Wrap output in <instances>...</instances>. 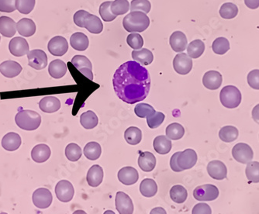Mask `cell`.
Listing matches in <instances>:
<instances>
[{
    "mask_svg": "<svg viewBox=\"0 0 259 214\" xmlns=\"http://www.w3.org/2000/svg\"><path fill=\"white\" fill-rule=\"evenodd\" d=\"M169 43L174 52L180 53L186 50L188 40L184 33L182 31H175L170 37Z\"/></svg>",
    "mask_w": 259,
    "mask_h": 214,
    "instance_id": "22",
    "label": "cell"
},
{
    "mask_svg": "<svg viewBox=\"0 0 259 214\" xmlns=\"http://www.w3.org/2000/svg\"><path fill=\"white\" fill-rule=\"evenodd\" d=\"M246 176L250 183H259V162L251 161L248 163L245 169Z\"/></svg>",
    "mask_w": 259,
    "mask_h": 214,
    "instance_id": "42",
    "label": "cell"
},
{
    "mask_svg": "<svg viewBox=\"0 0 259 214\" xmlns=\"http://www.w3.org/2000/svg\"><path fill=\"white\" fill-rule=\"evenodd\" d=\"M155 109L153 108V106L151 105L147 104V103H139L136 105L135 108V113L138 117L147 118L151 116L155 113Z\"/></svg>",
    "mask_w": 259,
    "mask_h": 214,
    "instance_id": "46",
    "label": "cell"
},
{
    "mask_svg": "<svg viewBox=\"0 0 259 214\" xmlns=\"http://www.w3.org/2000/svg\"><path fill=\"white\" fill-rule=\"evenodd\" d=\"M15 121L20 129L31 132L40 126L41 116L33 110H22L16 115Z\"/></svg>",
    "mask_w": 259,
    "mask_h": 214,
    "instance_id": "4",
    "label": "cell"
},
{
    "mask_svg": "<svg viewBox=\"0 0 259 214\" xmlns=\"http://www.w3.org/2000/svg\"><path fill=\"white\" fill-rule=\"evenodd\" d=\"M138 165L140 168L145 173H149L155 169L156 166V158L155 155L149 151L140 153L138 158Z\"/></svg>",
    "mask_w": 259,
    "mask_h": 214,
    "instance_id": "20",
    "label": "cell"
},
{
    "mask_svg": "<svg viewBox=\"0 0 259 214\" xmlns=\"http://www.w3.org/2000/svg\"><path fill=\"white\" fill-rule=\"evenodd\" d=\"M150 214H167L166 211L162 207H155L151 209Z\"/></svg>",
    "mask_w": 259,
    "mask_h": 214,
    "instance_id": "58",
    "label": "cell"
},
{
    "mask_svg": "<svg viewBox=\"0 0 259 214\" xmlns=\"http://www.w3.org/2000/svg\"><path fill=\"white\" fill-rule=\"evenodd\" d=\"M10 53L16 57H22L29 53V45L27 40L21 37H14L9 45Z\"/></svg>",
    "mask_w": 259,
    "mask_h": 214,
    "instance_id": "17",
    "label": "cell"
},
{
    "mask_svg": "<svg viewBox=\"0 0 259 214\" xmlns=\"http://www.w3.org/2000/svg\"><path fill=\"white\" fill-rule=\"evenodd\" d=\"M81 148L75 143H71L65 148V156L71 161H77L81 158Z\"/></svg>",
    "mask_w": 259,
    "mask_h": 214,
    "instance_id": "45",
    "label": "cell"
},
{
    "mask_svg": "<svg viewBox=\"0 0 259 214\" xmlns=\"http://www.w3.org/2000/svg\"><path fill=\"white\" fill-rule=\"evenodd\" d=\"M36 0H17L16 7L22 14H29L33 10Z\"/></svg>",
    "mask_w": 259,
    "mask_h": 214,
    "instance_id": "49",
    "label": "cell"
},
{
    "mask_svg": "<svg viewBox=\"0 0 259 214\" xmlns=\"http://www.w3.org/2000/svg\"><path fill=\"white\" fill-rule=\"evenodd\" d=\"M49 73L52 78H62L67 73L66 64L60 59L52 61L49 65Z\"/></svg>",
    "mask_w": 259,
    "mask_h": 214,
    "instance_id": "31",
    "label": "cell"
},
{
    "mask_svg": "<svg viewBox=\"0 0 259 214\" xmlns=\"http://www.w3.org/2000/svg\"><path fill=\"white\" fill-rule=\"evenodd\" d=\"M37 30L34 22L29 18H23L17 23V30L23 37H31Z\"/></svg>",
    "mask_w": 259,
    "mask_h": 214,
    "instance_id": "26",
    "label": "cell"
},
{
    "mask_svg": "<svg viewBox=\"0 0 259 214\" xmlns=\"http://www.w3.org/2000/svg\"><path fill=\"white\" fill-rule=\"evenodd\" d=\"M70 44L75 50L84 52L88 49L90 40L85 33L77 32L72 35L70 38Z\"/></svg>",
    "mask_w": 259,
    "mask_h": 214,
    "instance_id": "29",
    "label": "cell"
},
{
    "mask_svg": "<svg viewBox=\"0 0 259 214\" xmlns=\"http://www.w3.org/2000/svg\"><path fill=\"white\" fill-rule=\"evenodd\" d=\"M28 65L36 70H42L48 65V56L43 50L35 49L27 54Z\"/></svg>",
    "mask_w": 259,
    "mask_h": 214,
    "instance_id": "11",
    "label": "cell"
},
{
    "mask_svg": "<svg viewBox=\"0 0 259 214\" xmlns=\"http://www.w3.org/2000/svg\"><path fill=\"white\" fill-rule=\"evenodd\" d=\"M140 192L142 196L147 198L153 197L158 192L156 182L152 179H145L140 184Z\"/></svg>",
    "mask_w": 259,
    "mask_h": 214,
    "instance_id": "33",
    "label": "cell"
},
{
    "mask_svg": "<svg viewBox=\"0 0 259 214\" xmlns=\"http://www.w3.org/2000/svg\"><path fill=\"white\" fill-rule=\"evenodd\" d=\"M244 4L251 10H255L259 7V0H244Z\"/></svg>",
    "mask_w": 259,
    "mask_h": 214,
    "instance_id": "56",
    "label": "cell"
},
{
    "mask_svg": "<svg viewBox=\"0 0 259 214\" xmlns=\"http://www.w3.org/2000/svg\"><path fill=\"white\" fill-rule=\"evenodd\" d=\"M247 80H248V85H249L251 88L254 89V90H259L258 69H254L250 71L249 73H248V77H247Z\"/></svg>",
    "mask_w": 259,
    "mask_h": 214,
    "instance_id": "52",
    "label": "cell"
},
{
    "mask_svg": "<svg viewBox=\"0 0 259 214\" xmlns=\"http://www.w3.org/2000/svg\"><path fill=\"white\" fill-rule=\"evenodd\" d=\"M219 196V189L214 185L205 184L198 186L193 191V197L198 201H213Z\"/></svg>",
    "mask_w": 259,
    "mask_h": 214,
    "instance_id": "6",
    "label": "cell"
},
{
    "mask_svg": "<svg viewBox=\"0 0 259 214\" xmlns=\"http://www.w3.org/2000/svg\"><path fill=\"white\" fill-rule=\"evenodd\" d=\"M165 132H166V136L170 140L177 141L184 136L185 129L180 123H173L167 126Z\"/></svg>",
    "mask_w": 259,
    "mask_h": 214,
    "instance_id": "41",
    "label": "cell"
},
{
    "mask_svg": "<svg viewBox=\"0 0 259 214\" xmlns=\"http://www.w3.org/2000/svg\"><path fill=\"white\" fill-rule=\"evenodd\" d=\"M164 118L165 116L164 113L156 111L154 114L147 117V123L151 129H155L161 126V123L164 121Z\"/></svg>",
    "mask_w": 259,
    "mask_h": 214,
    "instance_id": "51",
    "label": "cell"
},
{
    "mask_svg": "<svg viewBox=\"0 0 259 214\" xmlns=\"http://www.w3.org/2000/svg\"><path fill=\"white\" fill-rule=\"evenodd\" d=\"M74 23L81 28H85L89 32L94 34H99L103 30V24L101 20L97 16L90 14L85 10H78L74 14Z\"/></svg>",
    "mask_w": 259,
    "mask_h": 214,
    "instance_id": "2",
    "label": "cell"
},
{
    "mask_svg": "<svg viewBox=\"0 0 259 214\" xmlns=\"http://www.w3.org/2000/svg\"><path fill=\"white\" fill-rule=\"evenodd\" d=\"M0 40H1V37H0Z\"/></svg>",
    "mask_w": 259,
    "mask_h": 214,
    "instance_id": "62",
    "label": "cell"
},
{
    "mask_svg": "<svg viewBox=\"0 0 259 214\" xmlns=\"http://www.w3.org/2000/svg\"><path fill=\"white\" fill-rule=\"evenodd\" d=\"M39 107L47 113H53L61 108V102L57 97L49 96L45 97L39 103Z\"/></svg>",
    "mask_w": 259,
    "mask_h": 214,
    "instance_id": "24",
    "label": "cell"
},
{
    "mask_svg": "<svg viewBox=\"0 0 259 214\" xmlns=\"http://www.w3.org/2000/svg\"><path fill=\"white\" fill-rule=\"evenodd\" d=\"M239 132L237 127L234 126H225L221 128L219 137L224 142L231 143L238 138Z\"/></svg>",
    "mask_w": 259,
    "mask_h": 214,
    "instance_id": "38",
    "label": "cell"
},
{
    "mask_svg": "<svg viewBox=\"0 0 259 214\" xmlns=\"http://www.w3.org/2000/svg\"><path fill=\"white\" fill-rule=\"evenodd\" d=\"M85 158L91 161H96L101 155L102 148L100 144L95 141H92L87 144L83 150Z\"/></svg>",
    "mask_w": 259,
    "mask_h": 214,
    "instance_id": "34",
    "label": "cell"
},
{
    "mask_svg": "<svg viewBox=\"0 0 259 214\" xmlns=\"http://www.w3.org/2000/svg\"><path fill=\"white\" fill-rule=\"evenodd\" d=\"M116 209L120 214H133L134 203L129 196L123 192H118L116 193Z\"/></svg>",
    "mask_w": 259,
    "mask_h": 214,
    "instance_id": "14",
    "label": "cell"
},
{
    "mask_svg": "<svg viewBox=\"0 0 259 214\" xmlns=\"http://www.w3.org/2000/svg\"><path fill=\"white\" fill-rule=\"evenodd\" d=\"M192 214H212V209L206 203H199L193 207Z\"/></svg>",
    "mask_w": 259,
    "mask_h": 214,
    "instance_id": "54",
    "label": "cell"
},
{
    "mask_svg": "<svg viewBox=\"0 0 259 214\" xmlns=\"http://www.w3.org/2000/svg\"><path fill=\"white\" fill-rule=\"evenodd\" d=\"M21 138L19 134L10 132L3 138L2 146L8 151H17L21 145Z\"/></svg>",
    "mask_w": 259,
    "mask_h": 214,
    "instance_id": "28",
    "label": "cell"
},
{
    "mask_svg": "<svg viewBox=\"0 0 259 214\" xmlns=\"http://www.w3.org/2000/svg\"><path fill=\"white\" fill-rule=\"evenodd\" d=\"M72 64L87 78L93 80V65L88 58L83 55H75L72 58Z\"/></svg>",
    "mask_w": 259,
    "mask_h": 214,
    "instance_id": "15",
    "label": "cell"
},
{
    "mask_svg": "<svg viewBox=\"0 0 259 214\" xmlns=\"http://www.w3.org/2000/svg\"><path fill=\"white\" fill-rule=\"evenodd\" d=\"M113 15L120 16L126 14L130 10V4L127 0H114L110 7Z\"/></svg>",
    "mask_w": 259,
    "mask_h": 214,
    "instance_id": "43",
    "label": "cell"
},
{
    "mask_svg": "<svg viewBox=\"0 0 259 214\" xmlns=\"http://www.w3.org/2000/svg\"><path fill=\"white\" fill-rule=\"evenodd\" d=\"M51 149L45 144L36 145L32 149L31 158L35 162L43 163L48 161L51 156Z\"/></svg>",
    "mask_w": 259,
    "mask_h": 214,
    "instance_id": "27",
    "label": "cell"
},
{
    "mask_svg": "<svg viewBox=\"0 0 259 214\" xmlns=\"http://www.w3.org/2000/svg\"><path fill=\"white\" fill-rule=\"evenodd\" d=\"M151 83L148 70L135 61L122 64L113 75L115 93L120 100L128 104L145 100L149 94Z\"/></svg>",
    "mask_w": 259,
    "mask_h": 214,
    "instance_id": "1",
    "label": "cell"
},
{
    "mask_svg": "<svg viewBox=\"0 0 259 214\" xmlns=\"http://www.w3.org/2000/svg\"><path fill=\"white\" fill-rule=\"evenodd\" d=\"M32 200L36 207L39 209H47L52 205L53 196L49 189L39 188L33 193Z\"/></svg>",
    "mask_w": 259,
    "mask_h": 214,
    "instance_id": "9",
    "label": "cell"
},
{
    "mask_svg": "<svg viewBox=\"0 0 259 214\" xmlns=\"http://www.w3.org/2000/svg\"><path fill=\"white\" fill-rule=\"evenodd\" d=\"M170 197L175 203L181 204L187 199V190L181 185H176L170 189Z\"/></svg>",
    "mask_w": 259,
    "mask_h": 214,
    "instance_id": "35",
    "label": "cell"
},
{
    "mask_svg": "<svg viewBox=\"0 0 259 214\" xmlns=\"http://www.w3.org/2000/svg\"><path fill=\"white\" fill-rule=\"evenodd\" d=\"M180 153V151L175 153L172 156H171V159H170V166H171V170L176 172V173L183 172V169L180 168V166L178 165V163H177V158H178Z\"/></svg>",
    "mask_w": 259,
    "mask_h": 214,
    "instance_id": "55",
    "label": "cell"
},
{
    "mask_svg": "<svg viewBox=\"0 0 259 214\" xmlns=\"http://www.w3.org/2000/svg\"><path fill=\"white\" fill-rule=\"evenodd\" d=\"M151 4L148 0H132L131 3V11L143 12L145 14L151 11Z\"/></svg>",
    "mask_w": 259,
    "mask_h": 214,
    "instance_id": "47",
    "label": "cell"
},
{
    "mask_svg": "<svg viewBox=\"0 0 259 214\" xmlns=\"http://www.w3.org/2000/svg\"><path fill=\"white\" fill-rule=\"evenodd\" d=\"M124 138L126 142L131 145H137L142 140V132L136 126H131L126 130Z\"/></svg>",
    "mask_w": 259,
    "mask_h": 214,
    "instance_id": "37",
    "label": "cell"
},
{
    "mask_svg": "<svg viewBox=\"0 0 259 214\" xmlns=\"http://www.w3.org/2000/svg\"><path fill=\"white\" fill-rule=\"evenodd\" d=\"M232 155L238 162L248 164L252 161L254 152L252 148L245 143H238L233 148Z\"/></svg>",
    "mask_w": 259,
    "mask_h": 214,
    "instance_id": "7",
    "label": "cell"
},
{
    "mask_svg": "<svg viewBox=\"0 0 259 214\" xmlns=\"http://www.w3.org/2000/svg\"><path fill=\"white\" fill-rule=\"evenodd\" d=\"M72 214H87V212L84 210H81V209H78V210H75V212Z\"/></svg>",
    "mask_w": 259,
    "mask_h": 214,
    "instance_id": "59",
    "label": "cell"
},
{
    "mask_svg": "<svg viewBox=\"0 0 259 214\" xmlns=\"http://www.w3.org/2000/svg\"><path fill=\"white\" fill-rule=\"evenodd\" d=\"M111 4L112 2L107 1V2L103 3L100 5L99 12H100V17L105 22H111L116 18V16L113 15L112 14L111 10H110Z\"/></svg>",
    "mask_w": 259,
    "mask_h": 214,
    "instance_id": "48",
    "label": "cell"
},
{
    "mask_svg": "<svg viewBox=\"0 0 259 214\" xmlns=\"http://www.w3.org/2000/svg\"><path fill=\"white\" fill-rule=\"evenodd\" d=\"M219 13L223 19L231 20L238 16V8L235 4H232V3H226L221 6Z\"/></svg>",
    "mask_w": 259,
    "mask_h": 214,
    "instance_id": "40",
    "label": "cell"
},
{
    "mask_svg": "<svg viewBox=\"0 0 259 214\" xmlns=\"http://www.w3.org/2000/svg\"><path fill=\"white\" fill-rule=\"evenodd\" d=\"M22 70L23 68L21 65L14 61H6L0 65V72L7 78H11L18 76Z\"/></svg>",
    "mask_w": 259,
    "mask_h": 214,
    "instance_id": "21",
    "label": "cell"
},
{
    "mask_svg": "<svg viewBox=\"0 0 259 214\" xmlns=\"http://www.w3.org/2000/svg\"><path fill=\"white\" fill-rule=\"evenodd\" d=\"M154 149L159 154H167L171 151V141L169 138L164 135L156 137L153 142Z\"/></svg>",
    "mask_w": 259,
    "mask_h": 214,
    "instance_id": "30",
    "label": "cell"
},
{
    "mask_svg": "<svg viewBox=\"0 0 259 214\" xmlns=\"http://www.w3.org/2000/svg\"><path fill=\"white\" fill-rule=\"evenodd\" d=\"M223 77L218 71H209L203 75V84L209 90H218L222 85Z\"/></svg>",
    "mask_w": 259,
    "mask_h": 214,
    "instance_id": "19",
    "label": "cell"
},
{
    "mask_svg": "<svg viewBox=\"0 0 259 214\" xmlns=\"http://www.w3.org/2000/svg\"><path fill=\"white\" fill-rule=\"evenodd\" d=\"M205 45L201 40H193L187 48V54L191 58H198L203 55Z\"/></svg>",
    "mask_w": 259,
    "mask_h": 214,
    "instance_id": "39",
    "label": "cell"
},
{
    "mask_svg": "<svg viewBox=\"0 0 259 214\" xmlns=\"http://www.w3.org/2000/svg\"><path fill=\"white\" fill-rule=\"evenodd\" d=\"M58 200L62 203H68L73 199L75 189L72 183L68 180H61L57 183L55 189Z\"/></svg>",
    "mask_w": 259,
    "mask_h": 214,
    "instance_id": "8",
    "label": "cell"
},
{
    "mask_svg": "<svg viewBox=\"0 0 259 214\" xmlns=\"http://www.w3.org/2000/svg\"><path fill=\"white\" fill-rule=\"evenodd\" d=\"M117 177H118L119 181L123 183V185L132 186V185L135 184L139 180V174H138L136 168L131 167V166H126V167L122 168L118 172Z\"/></svg>",
    "mask_w": 259,
    "mask_h": 214,
    "instance_id": "18",
    "label": "cell"
},
{
    "mask_svg": "<svg viewBox=\"0 0 259 214\" xmlns=\"http://www.w3.org/2000/svg\"><path fill=\"white\" fill-rule=\"evenodd\" d=\"M99 119L97 114L92 110L85 112L80 116V123L85 129H93L98 125Z\"/></svg>",
    "mask_w": 259,
    "mask_h": 214,
    "instance_id": "36",
    "label": "cell"
},
{
    "mask_svg": "<svg viewBox=\"0 0 259 214\" xmlns=\"http://www.w3.org/2000/svg\"><path fill=\"white\" fill-rule=\"evenodd\" d=\"M197 154L194 150L186 149L185 151H180L177 158V163L180 168L184 171L194 167L197 162Z\"/></svg>",
    "mask_w": 259,
    "mask_h": 214,
    "instance_id": "12",
    "label": "cell"
},
{
    "mask_svg": "<svg viewBox=\"0 0 259 214\" xmlns=\"http://www.w3.org/2000/svg\"><path fill=\"white\" fill-rule=\"evenodd\" d=\"M103 168L99 164H94L92 166L91 168L87 173V180L89 186L92 187H97L101 184L103 180Z\"/></svg>",
    "mask_w": 259,
    "mask_h": 214,
    "instance_id": "23",
    "label": "cell"
},
{
    "mask_svg": "<svg viewBox=\"0 0 259 214\" xmlns=\"http://www.w3.org/2000/svg\"><path fill=\"white\" fill-rule=\"evenodd\" d=\"M126 43L132 49L138 50L142 49L144 45L143 37L138 33H132L128 35Z\"/></svg>",
    "mask_w": 259,
    "mask_h": 214,
    "instance_id": "50",
    "label": "cell"
},
{
    "mask_svg": "<svg viewBox=\"0 0 259 214\" xmlns=\"http://www.w3.org/2000/svg\"><path fill=\"white\" fill-rule=\"evenodd\" d=\"M0 214H8V213H7V212H1V213Z\"/></svg>",
    "mask_w": 259,
    "mask_h": 214,
    "instance_id": "61",
    "label": "cell"
},
{
    "mask_svg": "<svg viewBox=\"0 0 259 214\" xmlns=\"http://www.w3.org/2000/svg\"><path fill=\"white\" fill-rule=\"evenodd\" d=\"M251 115H252L254 121L259 124V104L256 105V106H254V109L252 110Z\"/></svg>",
    "mask_w": 259,
    "mask_h": 214,
    "instance_id": "57",
    "label": "cell"
},
{
    "mask_svg": "<svg viewBox=\"0 0 259 214\" xmlns=\"http://www.w3.org/2000/svg\"><path fill=\"white\" fill-rule=\"evenodd\" d=\"M17 0H0V12L12 13L17 10Z\"/></svg>",
    "mask_w": 259,
    "mask_h": 214,
    "instance_id": "53",
    "label": "cell"
},
{
    "mask_svg": "<svg viewBox=\"0 0 259 214\" xmlns=\"http://www.w3.org/2000/svg\"><path fill=\"white\" fill-rule=\"evenodd\" d=\"M220 100L223 106L228 109L237 108L241 103L242 96L240 90L234 85H227L221 90Z\"/></svg>",
    "mask_w": 259,
    "mask_h": 214,
    "instance_id": "5",
    "label": "cell"
},
{
    "mask_svg": "<svg viewBox=\"0 0 259 214\" xmlns=\"http://www.w3.org/2000/svg\"><path fill=\"white\" fill-rule=\"evenodd\" d=\"M17 32V23L10 17H0V33L6 37H14Z\"/></svg>",
    "mask_w": 259,
    "mask_h": 214,
    "instance_id": "25",
    "label": "cell"
},
{
    "mask_svg": "<svg viewBox=\"0 0 259 214\" xmlns=\"http://www.w3.org/2000/svg\"><path fill=\"white\" fill-rule=\"evenodd\" d=\"M132 58L135 62L141 65H149L154 61V55L147 49L135 50L132 52Z\"/></svg>",
    "mask_w": 259,
    "mask_h": 214,
    "instance_id": "32",
    "label": "cell"
},
{
    "mask_svg": "<svg viewBox=\"0 0 259 214\" xmlns=\"http://www.w3.org/2000/svg\"><path fill=\"white\" fill-rule=\"evenodd\" d=\"M149 25V17L143 12H132L123 20V28L129 33H141L146 30Z\"/></svg>",
    "mask_w": 259,
    "mask_h": 214,
    "instance_id": "3",
    "label": "cell"
},
{
    "mask_svg": "<svg viewBox=\"0 0 259 214\" xmlns=\"http://www.w3.org/2000/svg\"><path fill=\"white\" fill-rule=\"evenodd\" d=\"M207 172L209 176L216 180H225L228 175V168L225 163L218 160L211 161L207 164Z\"/></svg>",
    "mask_w": 259,
    "mask_h": 214,
    "instance_id": "16",
    "label": "cell"
},
{
    "mask_svg": "<svg viewBox=\"0 0 259 214\" xmlns=\"http://www.w3.org/2000/svg\"><path fill=\"white\" fill-rule=\"evenodd\" d=\"M103 214H116V213H115V212H113V210H110V209H109V210L105 211L104 213H103Z\"/></svg>",
    "mask_w": 259,
    "mask_h": 214,
    "instance_id": "60",
    "label": "cell"
},
{
    "mask_svg": "<svg viewBox=\"0 0 259 214\" xmlns=\"http://www.w3.org/2000/svg\"><path fill=\"white\" fill-rule=\"evenodd\" d=\"M173 68L180 75H185L190 73L193 68L192 58L186 53L176 55L173 60Z\"/></svg>",
    "mask_w": 259,
    "mask_h": 214,
    "instance_id": "10",
    "label": "cell"
},
{
    "mask_svg": "<svg viewBox=\"0 0 259 214\" xmlns=\"http://www.w3.org/2000/svg\"><path fill=\"white\" fill-rule=\"evenodd\" d=\"M48 49L54 56H63L68 50V41L62 36H56L49 40Z\"/></svg>",
    "mask_w": 259,
    "mask_h": 214,
    "instance_id": "13",
    "label": "cell"
},
{
    "mask_svg": "<svg viewBox=\"0 0 259 214\" xmlns=\"http://www.w3.org/2000/svg\"><path fill=\"white\" fill-rule=\"evenodd\" d=\"M212 49L217 55H225L230 50L229 40L225 37H218L213 42Z\"/></svg>",
    "mask_w": 259,
    "mask_h": 214,
    "instance_id": "44",
    "label": "cell"
}]
</instances>
